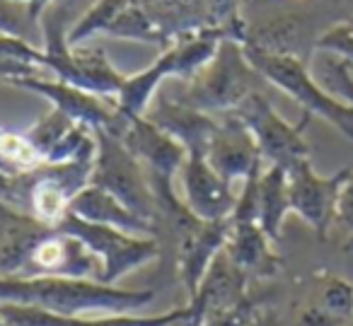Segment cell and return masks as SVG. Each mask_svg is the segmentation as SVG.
Here are the masks:
<instances>
[{"mask_svg": "<svg viewBox=\"0 0 353 326\" xmlns=\"http://www.w3.org/2000/svg\"><path fill=\"white\" fill-rule=\"evenodd\" d=\"M32 22H34V17L27 6L15 3V0H0V34L27 39Z\"/></svg>", "mask_w": 353, "mask_h": 326, "instance_id": "f546056e", "label": "cell"}, {"mask_svg": "<svg viewBox=\"0 0 353 326\" xmlns=\"http://www.w3.org/2000/svg\"><path fill=\"white\" fill-rule=\"evenodd\" d=\"M310 302L332 314L343 326H348V321L353 319V283L341 276H327L319 283Z\"/></svg>", "mask_w": 353, "mask_h": 326, "instance_id": "d4e9b609", "label": "cell"}, {"mask_svg": "<svg viewBox=\"0 0 353 326\" xmlns=\"http://www.w3.org/2000/svg\"><path fill=\"white\" fill-rule=\"evenodd\" d=\"M145 119L182 143L189 155H206V147L218 126V116L189 107L182 99H170L165 94H155Z\"/></svg>", "mask_w": 353, "mask_h": 326, "instance_id": "5bb4252c", "label": "cell"}, {"mask_svg": "<svg viewBox=\"0 0 353 326\" xmlns=\"http://www.w3.org/2000/svg\"><path fill=\"white\" fill-rule=\"evenodd\" d=\"M264 83L266 80L247 61L240 41L223 39L211 63L189 80L187 90L176 99L218 116V114L235 112L254 92H264L261 90Z\"/></svg>", "mask_w": 353, "mask_h": 326, "instance_id": "7a4b0ae2", "label": "cell"}, {"mask_svg": "<svg viewBox=\"0 0 353 326\" xmlns=\"http://www.w3.org/2000/svg\"><path fill=\"white\" fill-rule=\"evenodd\" d=\"M334 223L353 232V167L348 170V176L343 179L341 189H339L336 210H334Z\"/></svg>", "mask_w": 353, "mask_h": 326, "instance_id": "4dcf8cb0", "label": "cell"}, {"mask_svg": "<svg viewBox=\"0 0 353 326\" xmlns=\"http://www.w3.org/2000/svg\"><path fill=\"white\" fill-rule=\"evenodd\" d=\"M179 176H182L184 205L199 220L213 223V220L232 218L237 203L232 184L208 165L206 155H189L179 170Z\"/></svg>", "mask_w": 353, "mask_h": 326, "instance_id": "7c38bea8", "label": "cell"}, {"mask_svg": "<svg viewBox=\"0 0 353 326\" xmlns=\"http://www.w3.org/2000/svg\"><path fill=\"white\" fill-rule=\"evenodd\" d=\"M346 249H353V237H351V239H348V242H346Z\"/></svg>", "mask_w": 353, "mask_h": 326, "instance_id": "e575fe53", "label": "cell"}, {"mask_svg": "<svg viewBox=\"0 0 353 326\" xmlns=\"http://www.w3.org/2000/svg\"><path fill=\"white\" fill-rule=\"evenodd\" d=\"M70 213L88 220V223L117 227L128 234L155 237V225L143 220L141 215H136L131 208H126L117 196L104 191L102 186H94V184L85 186V189L73 198V203H70Z\"/></svg>", "mask_w": 353, "mask_h": 326, "instance_id": "ac0fdd59", "label": "cell"}, {"mask_svg": "<svg viewBox=\"0 0 353 326\" xmlns=\"http://www.w3.org/2000/svg\"><path fill=\"white\" fill-rule=\"evenodd\" d=\"M307 17L303 15H281L274 20H264L259 25H250L247 30L245 46L266 51V54H283V56H300L305 39H307ZM305 61V59H303Z\"/></svg>", "mask_w": 353, "mask_h": 326, "instance_id": "d6986e66", "label": "cell"}, {"mask_svg": "<svg viewBox=\"0 0 353 326\" xmlns=\"http://www.w3.org/2000/svg\"><path fill=\"white\" fill-rule=\"evenodd\" d=\"M109 37L117 39H128V41H141V44H155L162 46V51L172 44V37L167 34L162 27H157V22L148 15L145 8H141L138 3H133L114 20V25L107 32Z\"/></svg>", "mask_w": 353, "mask_h": 326, "instance_id": "7402d4cb", "label": "cell"}, {"mask_svg": "<svg viewBox=\"0 0 353 326\" xmlns=\"http://www.w3.org/2000/svg\"><path fill=\"white\" fill-rule=\"evenodd\" d=\"M322 85L334 94L353 107V68L346 61L327 54L322 63Z\"/></svg>", "mask_w": 353, "mask_h": 326, "instance_id": "f1b7e54d", "label": "cell"}, {"mask_svg": "<svg viewBox=\"0 0 353 326\" xmlns=\"http://www.w3.org/2000/svg\"><path fill=\"white\" fill-rule=\"evenodd\" d=\"M288 213V172L279 165H266L259 176V225L274 242L281 239L283 220Z\"/></svg>", "mask_w": 353, "mask_h": 326, "instance_id": "44dd1931", "label": "cell"}, {"mask_svg": "<svg viewBox=\"0 0 353 326\" xmlns=\"http://www.w3.org/2000/svg\"><path fill=\"white\" fill-rule=\"evenodd\" d=\"M240 3L242 0H206V25L223 30L228 39L245 44L250 25L242 20Z\"/></svg>", "mask_w": 353, "mask_h": 326, "instance_id": "4316f807", "label": "cell"}, {"mask_svg": "<svg viewBox=\"0 0 353 326\" xmlns=\"http://www.w3.org/2000/svg\"><path fill=\"white\" fill-rule=\"evenodd\" d=\"M206 160L230 184H235L237 179L245 181L250 172L266 165L252 131L232 112L218 114V126L206 147Z\"/></svg>", "mask_w": 353, "mask_h": 326, "instance_id": "8fae6325", "label": "cell"}, {"mask_svg": "<svg viewBox=\"0 0 353 326\" xmlns=\"http://www.w3.org/2000/svg\"><path fill=\"white\" fill-rule=\"evenodd\" d=\"M155 300L152 290H126L90 278H0V302H20L63 316L133 314Z\"/></svg>", "mask_w": 353, "mask_h": 326, "instance_id": "6da1fadb", "label": "cell"}, {"mask_svg": "<svg viewBox=\"0 0 353 326\" xmlns=\"http://www.w3.org/2000/svg\"><path fill=\"white\" fill-rule=\"evenodd\" d=\"M123 141V145L141 160V165L148 170L152 184H172L182 165L187 162L189 152L179 141L157 128L145 116H133L123 119L119 128L114 131Z\"/></svg>", "mask_w": 353, "mask_h": 326, "instance_id": "ba28073f", "label": "cell"}, {"mask_svg": "<svg viewBox=\"0 0 353 326\" xmlns=\"http://www.w3.org/2000/svg\"><path fill=\"white\" fill-rule=\"evenodd\" d=\"M271 244L274 239L259 223H232L225 252L247 278H274L283 268V258Z\"/></svg>", "mask_w": 353, "mask_h": 326, "instance_id": "e0dca14e", "label": "cell"}, {"mask_svg": "<svg viewBox=\"0 0 353 326\" xmlns=\"http://www.w3.org/2000/svg\"><path fill=\"white\" fill-rule=\"evenodd\" d=\"M232 218L228 220H213L203 223L196 220L187 232L179 234L174 242V258H176V273L182 278L189 297H194L201 278L206 276L211 261L218 256V252L225 249V242L230 237Z\"/></svg>", "mask_w": 353, "mask_h": 326, "instance_id": "4fadbf2b", "label": "cell"}, {"mask_svg": "<svg viewBox=\"0 0 353 326\" xmlns=\"http://www.w3.org/2000/svg\"><path fill=\"white\" fill-rule=\"evenodd\" d=\"M94 141H97V152H94L90 184L102 186L104 191L117 196L126 208L155 225L157 198L148 170L141 165V160L123 145L121 138L109 131H102V128L94 131Z\"/></svg>", "mask_w": 353, "mask_h": 326, "instance_id": "277c9868", "label": "cell"}, {"mask_svg": "<svg viewBox=\"0 0 353 326\" xmlns=\"http://www.w3.org/2000/svg\"><path fill=\"white\" fill-rule=\"evenodd\" d=\"M192 316V307H176V309L162 312L155 316L138 314H102V316H83L78 326H174Z\"/></svg>", "mask_w": 353, "mask_h": 326, "instance_id": "484cf974", "label": "cell"}, {"mask_svg": "<svg viewBox=\"0 0 353 326\" xmlns=\"http://www.w3.org/2000/svg\"><path fill=\"white\" fill-rule=\"evenodd\" d=\"M131 6V0H97L94 6H90L78 20L73 22V27L68 30V44L80 46L83 41L92 39L94 34H107L109 27L114 25L119 15Z\"/></svg>", "mask_w": 353, "mask_h": 326, "instance_id": "cb8c5ba5", "label": "cell"}, {"mask_svg": "<svg viewBox=\"0 0 353 326\" xmlns=\"http://www.w3.org/2000/svg\"><path fill=\"white\" fill-rule=\"evenodd\" d=\"M247 326H281V324H279V319H276L274 312L256 309L254 314H252V319L247 321Z\"/></svg>", "mask_w": 353, "mask_h": 326, "instance_id": "836d02e7", "label": "cell"}, {"mask_svg": "<svg viewBox=\"0 0 353 326\" xmlns=\"http://www.w3.org/2000/svg\"><path fill=\"white\" fill-rule=\"evenodd\" d=\"M314 51L336 56V59L346 61L353 68V17L351 20H341L329 27V30H324L314 39Z\"/></svg>", "mask_w": 353, "mask_h": 326, "instance_id": "83f0119b", "label": "cell"}, {"mask_svg": "<svg viewBox=\"0 0 353 326\" xmlns=\"http://www.w3.org/2000/svg\"><path fill=\"white\" fill-rule=\"evenodd\" d=\"M44 165L27 133L0 128V172L8 176H22Z\"/></svg>", "mask_w": 353, "mask_h": 326, "instance_id": "603a6c76", "label": "cell"}, {"mask_svg": "<svg viewBox=\"0 0 353 326\" xmlns=\"http://www.w3.org/2000/svg\"><path fill=\"white\" fill-rule=\"evenodd\" d=\"M56 227L78 237L99 258L102 283L107 285H117L123 276L155 261L162 252L155 237H141V234H128L123 230L107 227V225L88 223L73 213L65 215Z\"/></svg>", "mask_w": 353, "mask_h": 326, "instance_id": "5b68a950", "label": "cell"}, {"mask_svg": "<svg viewBox=\"0 0 353 326\" xmlns=\"http://www.w3.org/2000/svg\"><path fill=\"white\" fill-rule=\"evenodd\" d=\"M15 3H22V6L30 8L32 17H34V22H37V20H41V15L46 12V8L54 6L56 0H15Z\"/></svg>", "mask_w": 353, "mask_h": 326, "instance_id": "d6a6232c", "label": "cell"}, {"mask_svg": "<svg viewBox=\"0 0 353 326\" xmlns=\"http://www.w3.org/2000/svg\"><path fill=\"white\" fill-rule=\"evenodd\" d=\"M165 78H172V59L167 51H162L157 56V61L148 68H143L136 75H126L123 85L119 90V94L114 97L117 104V112L123 119H133V116H145L148 107L155 99L157 88Z\"/></svg>", "mask_w": 353, "mask_h": 326, "instance_id": "ffe728a7", "label": "cell"}, {"mask_svg": "<svg viewBox=\"0 0 353 326\" xmlns=\"http://www.w3.org/2000/svg\"><path fill=\"white\" fill-rule=\"evenodd\" d=\"M232 114H237L242 123L252 131L256 145H259L261 160L266 165H279L283 170H290L295 162L310 157V145L303 136L310 114H305L303 121L293 126L276 112L264 92H254L252 97H247Z\"/></svg>", "mask_w": 353, "mask_h": 326, "instance_id": "8992f818", "label": "cell"}, {"mask_svg": "<svg viewBox=\"0 0 353 326\" xmlns=\"http://www.w3.org/2000/svg\"><path fill=\"white\" fill-rule=\"evenodd\" d=\"M49 230V225L39 223L34 215L0 203V278L22 276L32 249Z\"/></svg>", "mask_w": 353, "mask_h": 326, "instance_id": "2e32d148", "label": "cell"}, {"mask_svg": "<svg viewBox=\"0 0 353 326\" xmlns=\"http://www.w3.org/2000/svg\"><path fill=\"white\" fill-rule=\"evenodd\" d=\"M63 276V278H90L102 281V263L99 258L80 242L78 237L63 232L59 227H51L44 237L32 249L22 276Z\"/></svg>", "mask_w": 353, "mask_h": 326, "instance_id": "30bf717a", "label": "cell"}, {"mask_svg": "<svg viewBox=\"0 0 353 326\" xmlns=\"http://www.w3.org/2000/svg\"><path fill=\"white\" fill-rule=\"evenodd\" d=\"M245 56L256 73L269 85L279 88L288 97H293L305 114L319 116L327 123H332L343 138L353 143V107L343 99L334 97L322 83L312 78L307 63L298 56H283V54H266V51L245 46Z\"/></svg>", "mask_w": 353, "mask_h": 326, "instance_id": "3957f363", "label": "cell"}, {"mask_svg": "<svg viewBox=\"0 0 353 326\" xmlns=\"http://www.w3.org/2000/svg\"><path fill=\"white\" fill-rule=\"evenodd\" d=\"M15 198V176L0 172V203H12Z\"/></svg>", "mask_w": 353, "mask_h": 326, "instance_id": "1f68e13d", "label": "cell"}, {"mask_svg": "<svg viewBox=\"0 0 353 326\" xmlns=\"http://www.w3.org/2000/svg\"><path fill=\"white\" fill-rule=\"evenodd\" d=\"M247 283H250V278L235 266V261L228 256L225 249L218 252V256L211 261L206 276L201 278L192 302H189L192 321L201 326V319L211 312H221L245 302L250 297L247 295Z\"/></svg>", "mask_w": 353, "mask_h": 326, "instance_id": "9a60e30c", "label": "cell"}, {"mask_svg": "<svg viewBox=\"0 0 353 326\" xmlns=\"http://www.w3.org/2000/svg\"><path fill=\"white\" fill-rule=\"evenodd\" d=\"M8 85L49 99L54 109L68 114L73 121L85 123V126H90L92 131L102 128V131L114 133V128L121 121L114 102L99 97V94L88 92V90L75 88V85H70V83H63V80L44 78V75H30V78L8 80Z\"/></svg>", "mask_w": 353, "mask_h": 326, "instance_id": "9c48e42d", "label": "cell"}, {"mask_svg": "<svg viewBox=\"0 0 353 326\" xmlns=\"http://www.w3.org/2000/svg\"><path fill=\"white\" fill-rule=\"evenodd\" d=\"M351 167H343L336 174L322 176L314 172L312 162L300 160L288 172V196H290V213L303 218L310 227L317 232L319 239H327L329 227L334 223L339 189L348 176Z\"/></svg>", "mask_w": 353, "mask_h": 326, "instance_id": "52a82bcc", "label": "cell"}]
</instances>
